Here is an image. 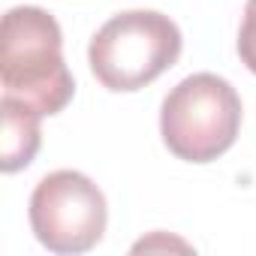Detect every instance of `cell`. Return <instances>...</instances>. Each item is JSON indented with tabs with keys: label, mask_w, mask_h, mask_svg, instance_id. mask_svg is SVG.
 <instances>
[{
	"label": "cell",
	"mask_w": 256,
	"mask_h": 256,
	"mask_svg": "<svg viewBox=\"0 0 256 256\" xmlns=\"http://www.w3.org/2000/svg\"><path fill=\"white\" fill-rule=\"evenodd\" d=\"M40 118L46 114L24 100H0V169L6 175L34 163L40 151Z\"/></svg>",
	"instance_id": "5b68a950"
},
{
	"label": "cell",
	"mask_w": 256,
	"mask_h": 256,
	"mask_svg": "<svg viewBox=\"0 0 256 256\" xmlns=\"http://www.w3.org/2000/svg\"><path fill=\"white\" fill-rule=\"evenodd\" d=\"M181 46V30L169 16L154 10H130L112 16L94 34L88 60L102 88L130 94L175 66Z\"/></svg>",
	"instance_id": "7a4b0ae2"
},
{
	"label": "cell",
	"mask_w": 256,
	"mask_h": 256,
	"mask_svg": "<svg viewBox=\"0 0 256 256\" xmlns=\"http://www.w3.org/2000/svg\"><path fill=\"white\" fill-rule=\"evenodd\" d=\"M241 112V96L223 76L193 72L166 94L160 136L178 160L211 163L235 145Z\"/></svg>",
	"instance_id": "3957f363"
},
{
	"label": "cell",
	"mask_w": 256,
	"mask_h": 256,
	"mask_svg": "<svg viewBox=\"0 0 256 256\" xmlns=\"http://www.w3.org/2000/svg\"><path fill=\"white\" fill-rule=\"evenodd\" d=\"M4 96L30 102L40 114H58L76 94L64 60V34L52 12L12 6L0 24Z\"/></svg>",
	"instance_id": "6da1fadb"
},
{
	"label": "cell",
	"mask_w": 256,
	"mask_h": 256,
	"mask_svg": "<svg viewBox=\"0 0 256 256\" xmlns=\"http://www.w3.org/2000/svg\"><path fill=\"white\" fill-rule=\"evenodd\" d=\"M30 229L52 253H84L100 244L108 205L102 190L76 169L46 175L30 193Z\"/></svg>",
	"instance_id": "277c9868"
},
{
	"label": "cell",
	"mask_w": 256,
	"mask_h": 256,
	"mask_svg": "<svg viewBox=\"0 0 256 256\" xmlns=\"http://www.w3.org/2000/svg\"><path fill=\"white\" fill-rule=\"evenodd\" d=\"M238 54L241 64L256 76V0H247L244 6V22L238 30Z\"/></svg>",
	"instance_id": "8992f818"
}]
</instances>
